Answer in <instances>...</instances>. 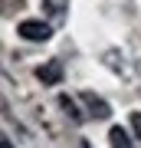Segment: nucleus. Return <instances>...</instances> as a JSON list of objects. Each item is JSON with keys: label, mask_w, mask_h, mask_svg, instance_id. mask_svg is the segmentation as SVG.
I'll use <instances>...</instances> for the list:
<instances>
[{"label": "nucleus", "mask_w": 141, "mask_h": 148, "mask_svg": "<svg viewBox=\"0 0 141 148\" xmlns=\"http://www.w3.org/2000/svg\"><path fill=\"white\" fill-rule=\"evenodd\" d=\"M0 148H13V145H10V138H7V135L0 138Z\"/></svg>", "instance_id": "obj_8"}, {"label": "nucleus", "mask_w": 141, "mask_h": 148, "mask_svg": "<svg viewBox=\"0 0 141 148\" xmlns=\"http://www.w3.org/2000/svg\"><path fill=\"white\" fill-rule=\"evenodd\" d=\"M108 145H112V148H135V142L128 138V132H125L121 125H115V128L108 132Z\"/></svg>", "instance_id": "obj_5"}, {"label": "nucleus", "mask_w": 141, "mask_h": 148, "mask_svg": "<svg viewBox=\"0 0 141 148\" xmlns=\"http://www.w3.org/2000/svg\"><path fill=\"white\" fill-rule=\"evenodd\" d=\"M16 33H20L26 43H46L52 36V27L43 23V20H23L20 27H16Z\"/></svg>", "instance_id": "obj_1"}, {"label": "nucleus", "mask_w": 141, "mask_h": 148, "mask_svg": "<svg viewBox=\"0 0 141 148\" xmlns=\"http://www.w3.org/2000/svg\"><path fill=\"white\" fill-rule=\"evenodd\" d=\"M43 10L52 23H63L69 16V0H43Z\"/></svg>", "instance_id": "obj_4"}, {"label": "nucleus", "mask_w": 141, "mask_h": 148, "mask_svg": "<svg viewBox=\"0 0 141 148\" xmlns=\"http://www.w3.org/2000/svg\"><path fill=\"white\" fill-rule=\"evenodd\" d=\"M82 102H85V109H89V115H92V119H108V115H112V106L102 99V95L89 92V89L82 92Z\"/></svg>", "instance_id": "obj_3"}, {"label": "nucleus", "mask_w": 141, "mask_h": 148, "mask_svg": "<svg viewBox=\"0 0 141 148\" xmlns=\"http://www.w3.org/2000/svg\"><path fill=\"white\" fill-rule=\"evenodd\" d=\"M59 109H63V112H66V115H69V119H72V122H82V119H85V115H82V112H79V109H76V102H72V99H69V95H59Z\"/></svg>", "instance_id": "obj_6"}, {"label": "nucleus", "mask_w": 141, "mask_h": 148, "mask_svg": "<svg viewBox=\"0 0 141 148\" xmlns=\"http://www.w3.org/2000/svg\"><path fill=\"white\" fill-rule=\"evenodd\" d=\"M131 132H135V138L141 142V112H131Z\"/></svg>", "instance_id": "obj_7"}, {"label": "nucleus", "mask_w": 141, "mask_h": 148, "mask_svg": "<svg viewBox=\"0 0 141 148\" xmlns=\"http://www.w3.org/2000/svg\"><path fill=\"white\" fill-rule=\"evenodd\" d=\"M36 79L43 86H59V82H63V59H49V63H43L36 69Z\"/></svg>", "instance_id": "obj_2"}]
</instances>
